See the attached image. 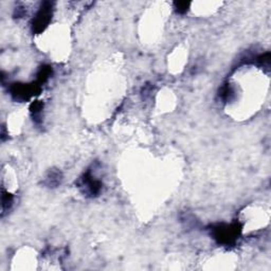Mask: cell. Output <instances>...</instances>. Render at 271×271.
Masks as SVG:
<instances>
[{"instance_id":"cell-1","label":"cell","mask_w":271,"mask_h":271,"mask_svg":"<svg viewBox=\"0 0 271 271\" xmlns=\"http://www.w3.org/2000/svg\"><path fill=\"white\" fill-rule=\"evenodd\" d=\"M240 227L238 224L232 225H217L212 229V235L218 244L221 245H232L236 242L240 234Z\"/></svg>"},{"instance_id":"cell-2","label":"cell","mask_w":271,"mask_h":271,"mask_svg":"<svg viewBox=\"0 0 271 271\" xmlns=\"http://www.w3.org/2000/svg\"><path fill=\"white\" fill-rule=\"evenodd\" d=\"M79 188L85 195L93 197L100 194L102 190V182L92 175L91 172L88 171L80 178Z\"/></svg>"},{"instance_id":"cell-3","label":"cell","mask_w":271,"mask_h":271,"mask_svg":"<svg viewBox=\"0 0 271 271\" xmlns=\"http://www.w3.org/2000/svg\"><path fill=\"white\" fill-rule=\"evenodd\" d=\"M52 16V4L50 2H45V4L39 9L37 14L33 19V32L39 33L48 26Z\"/></svg>"},{"instance_id":"cell-4","label":"cell","mask_w":271,"mask_h":271,"mask_svg":"<svg viewBox=\"0 0 271 271\" xmlns=\"http://www.w3.org/2000/svg\"><path fill=\"white\" fill-rule=\"evenodd\" d=\"M62 180V174L58 171H51L46 178V183L50 188H54V186H57L61 183Z\"/></svg>"},{"instance_id":"cell-5","label":"cell","mask_w":271,"mask_h":271,"mask_svg":"<svg viewBox=\"0 0 271 271\" xmlns=\"http://www.w3.org/2000/svg\"><path fill=\"white\" fill-rule=\"evenodd\" d=\"M12 204H13V196L3 190L2 191V211L3 212L4 211L9 210L12 207Z\"/></svg>"},{"instance_id":"cell-6","label":"cell","mask_w":271,"mask_h":271,"mask_svg":"<svg viewBox=\"0 0 271 271\" xmlns=\"http://www.w3.org/2000/svg\"><path fill=\"white\" fill-rule=\"evenodd\" d=\"M189 4L190 3H188V2H178V3H176L177 11L179 12V13H184V12H186V10H188Z\"/></svg>"}]
</instances>
